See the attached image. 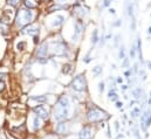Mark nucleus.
Returning <instances> with one entry per match:
<instances>
[{"mask_svg": "<svg viewBox=\"0 0 151 139\" xmlns=\"http://www.w3.org/2000/svg\"><path fill=\"white\" fill-rule=\"evenodd\" d=\"M70 112V103L69 100L67 97H61L59 100V102L55 105V110H54V118L55 120H63L66 118H68Z\"/></svg>", "mask_w": 151, "mask_h": 139, "instance_id": "f257e3e1", "label": "nucleus"}, {"mask_svg": "<svg viewBox=\"0 0 151 139\" xmlns=\"http://www.w3.org/2000/svg\"><path fill=\"white\" fill-rule=\"evenodd\" d=\"M87 118H88V120L94 122V123L95 122H101V120H104V119L108 118V113L102 111L98 108H94V109H91V110H89L87 112Z\"/></svg>", "mask_w": 151, "mask_h": 139, "instance_id": "f03ea898", "label": "nucleus"}, {"mask_svg": "<svg viewBox=\"0 0 151 139\" xmlns=\"http://www.w3.org/2000/svg\"><path fill=\"white\" fill-rule=\"evenodd\" d=\"M33 19V13L29 10H20L17 14V25L19 27H22L24 25H27Z\"/></svg>", "mask_w": 151, "mask_h": 139, "instance_id": "7ed1b4c3", "label": "nucleus"}, {"mask_svg": "<svg viewBox=\"0 0 151 139\" xmlns=\"http://www.w3.org/2000/svg\"><path fill=\"white\" fill-rule=\"evenodd\" d=\"M73 89L76 90V91H83L86 89V81H84V77L82 75H79L76 76L74 80H73V84H72Z\"/></svg>", "mask_w": 151, "mask_h": 139, "instance_id": "20e7f679", "label": "nucleus"}, {"mask_svg": "<svg viewBox=\"0 0 151 139\" xmlns=\"http://www.w3.org/2000/svg\"><path fill=\"white\" fill-rule=\"evenodd\" d=\"M33 111L35 112V115L40 118V119H47L49 117V112H48V109L45 106V105H38L33 109Z\"/></svg>", "mask_w": 151, "mask_h": 139, "instance_id": "39448f33", "label": "nucleus"}, {"mask_svg": "<svg viewBox=\"0 0 151 139\" xmlns=\"http://www.w3.org/2000/svg\"><path fill=\"white\" fill-rule=\"evenodd\" d=\"M80 139H91L93 138V130L90 126H84L82 129V131L79 134Z\"/></svg>", "mask_w": 151, "mask_h": 139, "instance_id": "423d86ee", "label": "nucleus"}, {"mask_svg": "<svg viewBox=\"0 0 151 139\" xmlns=\"http://www.w3.org/2000/svg\"><path fill=\"white\" fill-rule=\"evenodd\" d=\"M41 126H42L41 119L38 116H34L32 118V131H38V130L41 129Z\"/></svg>", "mask_w": 151, "mask_h": 139, "instance_id": "0eeeda50", "label": "nucleus"}, {"mask_svg": "<svg viewBox=\"0 0 151 139\" xmlns=\"http://www.w3.org/2000/svg\"><path fill=\"white\" fill-rule=\"evenodd\" d=\"M25 33H28L29 35H36L39 33V27L35 26V25L28 26L27 28H25Z\"/></svg>", "mask_w": 151, "mask_h": 139, "instance_id": "6e6552de", "label": "nucleus"}, {"mask_svg": "<svg viewBox=\"0 0 151 139\" xmlns=\"http://www.w3.org/2000/svg\"><path fill=\"white\" fill-rule=\"evenodd\" d=\"M67 125H66V123H60V124H58V126H56V132L59 133V134H63V133H66L67 132Z\"/></svg>", "mask_w": 151, "mask_h": 139, "instance_id": "1a4fd4ad", "label": "nucleus"}, {"mask_svg": "<svg viewBox=\"0 0 151 139\" xmlns=\"http://www.w3.org/2000/svg\"><path fill=\"white\" fill-rule=\"evenodd\" d=\"M47 48H48L47 43H43L41 47H40V49L38 50V55H39V56H45V55H47Z\"/></svg>", "mask_w": 151, "mask_h": 139, "instance_id": "9d476101", "label": "nucleus"}, {"mask_svg": "<svg viewBox=\"0 0 151 139\" xmlns=\"http://www.w3.org/2000/svg\"><path fill=\"white\" fill-rule=\"evenodd\" d=\"M63 17L62 15H56V18H55V20H54V22H53V26H60L62 22H63Z\"/></svg>", "mask_w": 151, "mask_h": 139, "instance_id": "9b49d317", "label": "nucleus"}, {"mask_svg": "<svg viewBox=\"0 0 151 139\" xmlns=\"http://www.w3.org/2000/svg\"><path fill=\"white\" fill-rule=\"evenodd\" d=\"M25 5L28 8H35L36 7V5L34 4V1H32V0H25Z\"/></svg>", "mask_w": 151, "mask_h": 139, "instance_id": "f8f14e48", "label": "nucleus"}, {"mask_svg": "<svg viewBox=\"0 0 151 139\" xmlns=\"http://www.w3.org/2000/svg\"><path fill=\"white\" fill-rule=\"evenodd\" d=\"M62 71H63V74H69V73L72 71V66H70V64H65Z\"/></svg>", "mask_w": 151, "mask_h": 139, "instance_id": "ddd939ff", "label": "nucleus"}, {"mask_svg": "<svg viewBox=\"0 0 151 139\" xmlns=\"http://www.w3.org/2000/svg\"><path fill=\"white\" fill-rule=\"evenodd\" d=\"M20 1V0H7V5H10V6H17L18 5V3Z\"/></svg>", "mask_w": 151, "mask_h": 139, "instance_id": "4468645a", "label": "nucleus"}, {"mask_svg": "<svg viewBox=\"0 0 151 139\" xmlns=\"http://www.w3.org/2000/svg\"><path fill=\"white\" fill-rule=\"evenodd\" d=\"M91 41H93V43H96V42H97V30H94V33H93V37H91Z\"/></svg>", "mask_w": 151, "mask_h": 139, "instance_id": "2eb2a0df", "label": "nucleus"}, {"mask_svg": "<svg viewBox=\"0 0 151 139\" xmlns=\"http://www.w3.org/2000/svg\"><path fill=\"white\" fill-rule=\"evenodd\" d=\"M25 46H26V43H25V42H20V43H18V46H17V48H18L19 50H24V48H25Z\"/></svg>", "mask_w": 151, "mask_h": 139, "instance_id": "dca6fc26", "label": "nucleus"}, {"mask_svg": "<svg viewBox=\"0 0 151 139\" xmlns=\"http://www.w3.org/2000/svg\"><path fill=\"white\" fill-rule=\"evenodd\" d=\"M138 113H139V109H134L132 110V112H131V115H132V117H137L138 116Z\"/></svg>", "mask_w": 151, "mask_h": 139, "instance_id": "f3484780", "label": "nucleus"}, {"mask_svg": "<svg viewBox=\"0 0 151 139\" xmlns=\"http://www.w3.org/2000/svg\"><path fill=\"white\" fill-rule=\"evenodd\" d=\"M5 90V83L3 81H0V92H3Z\"/></svg>", "mask_w": 151, "mask_h": 139, "instance_id": "a211bd4d", "label": "nucleus"}, {"mask_svg": "<svg viewBox=\"0 0 151 139\" xmlns=\"http://www.w3.org/2000/svg\"><path fill=\"white\" fill-rule=\"evenodd\" d=\"M93 73H95V74H100V73H101V67H96V68H94V69H93Z\"/></svg>", "mask_w": 151, "mask_h": 139, "instance_id": "6ab92c4d", "label": "nucleus"}, {"mask_svg": "<svg viewBox=\"0 0 151 139\" xmlns=\"http://www.w3.org/2000/svg\"><path fill=\"white\" fill-rule=\"evenodd\" d=\"M98 89H100V92H102V91L104 90V83H103V82L100 83V88H98Z\"/></svg>", "mask_w": 151, "mask_h": 139, "instance_id": "aec40b11", "label": "nucleus"}, {"mask_svg": "<svg viewBox=\"0 0 151 139\" xmlns=\"http://www.w3.org/2000/svg\"><path fill=\"white\" fill-rule=\"evenodd\" d=\"M120 57H121V59H123V57H124V49H123V48H121V52H120Z\"/></svg>", "mask_w": 151, "mask_h": 139, "instance_id": "412c9836", "label": "nucleus"}, {"mask_svg": "<svg viewBox=\"0 0 151 139\" xmlns=\"http://www.w3.org/2000/svg\"><path fill=\"white\" fill-rule=\"evenodd\" d=\"M122 105H123V104H122L121 102H117V103H116V106H117V108H122Z\"/></svg>", "mask_w": 151, "mask_h": 139, "instance_id": "4be33fe9", "label": "nucleus"}, {"mask_svg": "<svg viewBox=\"0 0 151 139\" xmlns=\"http://www.w3.org/2000/svg\"><path fill=\"white\" fill-rule=\"evenodd\" d=\"M0 139H6V137H5L4 133H0Z\"/></svg>", "mask_w": 151, "mask_h": 139, "instance_id": "5701e85b", "label": "nucleus"}, {"mask_svg": "<svg viewBox=\"0 0 151 139\" xmlns=\"http://www.w3.org/2000/svg\"><path fill=\"white\" fill-rule=\"evenodd\" d=\"M110 4V0H106V1H104V6H108Z\"/></svg>", "mask_w": 151, "mask_h": 139, "instance_id": "b1692460", "label": "nucleus"}, {"mask_svg": "<svg viewBox=\"0 0 151 139\" xmlns=\"http://www.w3.org/2000/svg\"><path fill=\"white\" fill-rule=\"evenodd\" d=\"M109 12H110V13H111V14H115V10H114V8H113V10H110V11H109Z\"/></svg>", "mask_w": 151, "mask_h": 139, "instance_id": "393cba45", "label": "nucleus"}, {"mask_svg": "<svg viewBox=\"0 0 151 139\" xmlns=\"http://www.w3.org/2000/svg\"><path fill=\"white\" fill-rule=\"evenodd\" d=\"M148 32H149V34H151V27H149V29H148Z\"/></svg>", "mask_w": 151, "mask_h": 139, "instance_id": "a878e982", "label": "nucleus"}, {"mask_svg": "<svg viewBox=\"0 0 151 139\" xmlns=\"http://www.w3.org/2000/svg\"><path fill=\"white\" fill-rule=\"evenodd\" d=\"M148 64H149V67H150V69H151V62H149Z\"/></svg>", "mask_w": 151, "mask_h": 139, "instance_id": "bb28decb", "label": "nucleus"}, {"mask_svg": "<svg viewBox=\"0 0 151 139\" xmlns=\"http://www.w3.org/2000/svg\"><path fill=\"white\" fill-rule=\"evenodd\" d=\"M61 1H65V0H61Z\"/></svg>", "mask_w": 151, "mask_h": 139, "instance_id": "cd10ccee", "label": "nucleus"}]
</instances>
